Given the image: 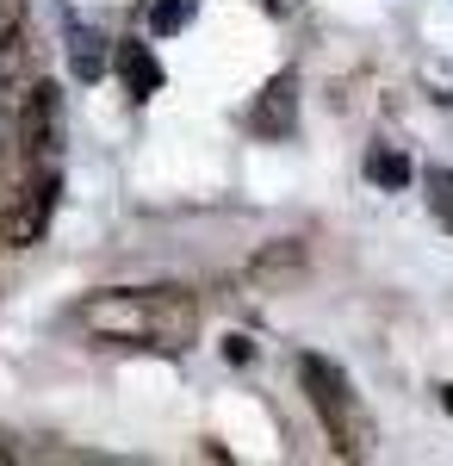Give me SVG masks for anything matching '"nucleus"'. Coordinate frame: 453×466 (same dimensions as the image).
I'll use <instances>...</instances> for the list:
<instances>
[{"label": "nucleus", "mask_w": 453, "mask_h": 466, "mask_svg": "<svg viewBox=\"0 0 453 466\" xmlns=\"http://www.w3.org/2000/svg\"><path fill=\"white\" fill-rule=\"evenodd\" d=\"M69 323L87 329L106 349L180 355L199 336V299L180 287H106V292H87L69 311Z\"/></svg>", "instance_id": "f257e3e1"}, {"label": "nucleus", "mask_w": 453, "mask_h": 466, "mask_svg": "<svg viewBox=\"0 0 453 466\" xmlns=\"http://www.w3.org/2000/svg\"><path fill=\"white\" fill-rule=\"evenodd\" d=\"M298 386H305V398H311L317 423L329 430V441H336V454H373V417H367V404H360V392H354V380L336 367V360L323 355H298Z\"/></svg>", "instance_id": "f03ea898"}, {"label": "nucleus", "mask_w": 453, "mask_h": 466, "mask_svg": "<svg viewBox=\"0 0 453 466\" xmlns=\"http://www.w3.org/2000/svg\"><path fill=\"white\" fill-rule=\"evenodd\" d=\"M56 193H63V168H32L25 187L0 212V243L6 249H32L37 237L50 230V218H56Z\"/></svg>", "instance_id": "7ed1b4c3"}, {"label": "nucleus", "mask_w": 453, "mask_h": 466, "mask_svg": "<svg viewBox=\"0 0 453 466\" xmlns=\"http://www.w3.org/2000/svg\"><path fill=\"white\" fill-rule=\"evenodd\" d=\"M243 125L261 144H292V131H298V81H292V75H274V81L255 94V106L243 112Z\"/></svg>", "instance_id": "20e7f679"}, {"label": "nucleus", "mask_w": 453, "mask_h": 466, "mask_svg": "<svg viewBox=\"0 0 453 466\" xmlns=\"http://www.w3.org/2000/svg\"><path fill=\"white\" fill-rule=\"evenodd\" d=\"M106 69H112V50H106V37L94 32V25L69 19V75L81 81V87H94Z\"/></svg>", "instance_id": "39448f33"}, {"label": "nucleus", "mask_w": 453, "mask_h": 466, "mask_svg": "<svg viewBox=\"0 0 453 466\" xmlns=\"http://www.w3.org/2000/svg\"><path fill=\"white\" fill-rule=\"evenodd\" d=\"M118 69H125V87H131V100H149V94L162 87V63H156L143 44H125V50H118Z\"/></svg>", "instance_id": "423d86ee"}, {"label": "nucleus", "mask_w": 453, "mask_h": 466, "mask_svg": "<svg viewBox=\"0 0 453 466\" xmlns=\"http://www.w3.org/2000/svg\"><path fill=\"white\" fill-rule=\"evenodd\" d=\"M367 180L385 187V193H398V187L410 180V156H404V149H391V144H373V149H367Z\"/></svg>", "instance_id": "0eeeda50"}, {"label": "nucleus", "mask_w": 453, "mask_h": 466, "mask_svg": "<svg viewBox=\"0 0 453 466\" xmlns=\"http://www.w3.org/2000/svg\"><path fill=\"white\" fill-rule=\"evenodd\" d=\"M25 44V0H0V75H13Z\"/></svg>", "instance_id": "6e6552de"}, {"label": "nucleus", "mask_w": 453, "mask_h": 466, "mask_svg": "<svg viewBox=\"0 0 453 466\" xmlns=\"http://www.w3.org/2000/svg\"><path fill=\"white\" fill-rule=\"evenodd\" d=\"M199 13V0H156V13H149V32L156 37H175L186 19Z\"/></svg>", "instance_id": "1a4fd4ad"}, {"label": "nucleus", "mask_w": 453, "mask_h": 466, "mask_svg": "<svg viewBox=\"0 0 453 466\" xmlns=\"http://www.w3.org/2000/svg\"><path fill=\"white\" fill-rule=\"evenodd\" d=\"M422 187H428V212L453 230V168H428V175H422Z\"/></svg>", "instance_id": "9d476101"}, {"label": "nucleus", "mask_w": 453, "mask_h": 466, "mask_svg": "<svg viewBox=\"0 0 453 466\" xmlns=\"http://www.w3.org/2000/svg\"><path fill=\"white\" fill-rule=\"evenodd\" d=\"M230 360H255V342L248 336H230Z\"/></svg>", "instance_id": "9b49d317"}, {"label": "nucleus", "mask_w": 453, "mask_h": 466, "mask_svg": "<svg viewBox=\"0 0 453 466\" xmlns=\"http://www.w3.org/2000/svg\"><path fill=\"white\" fill-rule=\"evenodd\" d=\"M441 410H448V417H453V386H441Z\"/></svg>", "instance_id": "f8f14e48"}]
</instances>
